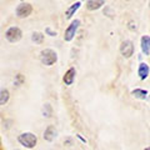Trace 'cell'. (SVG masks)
I'll use <instances>...</instances> for the list:
<instances>
[{
    "label": "cell",
    "instance_id": "obj_17",
    "mask_svg": "<svg viewBox=\"0 0 150 150\" xmlns=\"http://www.w3.org/2000/svg\"><path fill=\"white\" fill-rule=\"evenodd\" d=\"M129 29L133 30V31L137 30V25H134V21H130V23H129Z\"/></svg>",
    "mask_w": 150,
    "mask_h": 150
},
{
    "label": "cell",
    "instance_id": "obj_4",
    "mask_svg": "<svg viewBox=\"0 0 150 150\" xmlns=\"http://www.w3.org/2000/svg\"><path fill=\"white\" fill-rule=\"evenodd\" d=\"M79 25H80V21L74 20L71 24L68 26V29L65 30V34H64V40L65 41H71L73 40V38L75 36V33H76Z\"/></svg>",
    "mask_w": 150,
    "mask_h": 150
},
{
    "label": "cell",
    "instance_id": "obj_7",
    "mask_svg": "<svg viewBox=\"0 0 150 150\" xmlns=\"http://www.w3.org/2000/svg\"><path fill=\"white\" fill-rule=\"evenodd\" d=\"M75 74H76V71H75L74 68H70L67 73H65L63 80L65 83V85H73V83L75 80Z\"/></svg>",
    "mask_w": 150,
    "mask_h": 150
},
{
    "label": "cell",
    "instance_id": "obj_2",
    "mask_svg": "<svg viewBox=\"0 0 150 150\" xmlns=\"http://www.w3.org/2000/svg\"><path fill=\"white\" fill-rule=\"evenodd\" d=\"M40 60L44 65H46V67H51V65L58 60V55H56V53L54 50L45 49L40 53Z\"/></svg>",
    "mask_w": 150,
    "mask_h": 150
},
{
    "label": "cell",
    "instance_id": "obj_12",
    "mask_svg": "<svg viewBox=\"0 0 150 150\" xmlns=\"http://www.w3.org/2000/svg\"><path fill=\"white\" fill-rule=\"evenodd\" d=\"M131 95H133L134 98H137V99L144 100L145 98L148 96V91L144 90V89H135V90L131 91Z\"/></svg>",
    "mask_w": 150,
    "mask_h": 150
},
{
    "label": "cell",
    "instance_id": "obj_14",
    "mask_svg": "<svg viewBox=\"0 0 150 150\" xmlns=\"http://www.w3.org/2000/svg\"><path fill=\"white\" fill-rule=\"evenodd\" d=\"M8 100H9V91L6 89H1V91H0V104L5 105Z\"/></svg>",
    "mask_w": 150,
    "mask_h": 150
},
{
    "label": "cell",
    "instance_id": "obj_6",
    "mask_svg": "<svg viewBox=\"0 0 150 150\" xmlns=\"http://www.w3.org/2000/svg\"><path fill=\"white\" fill-rule=\"evenodd\" d=\"M33 11V8L30 4H20L16 8V16L18 18H26L29 16Z\"/></svg>",
    "mask_w": 150,
    "mask_h": 150
},
{
    "label": "cell",
    "instance_id": "obj_20",
    "mask_svg": "<svg viewBox=\"0 0 150 150\" xmlns=\"http://www.w3.org/2000/svg\"><path fill=\"white\" fill-rule=\"evenodd\" d=\"M149 5H150V3H149Z\"/></svg>",
    "mask_w": 150,
    "mask_h": 150
},
{
    "label": "cell",
    "instance_id": "obj_15",
    "mask_svg": "<svg viewBox=\"0 0 150 150\" xmlns=\"http://www.w3.org/2000/svg\"><path fill=\"white\" fill-rule=\"evenodd\" d=\"M31 39H33V41L34 43H36V44H41L43 43V40H44V35L41 34V33H33V36H31Z\"/></svg>",
    "mask_w": 150,
    "mask_h": 150
},
{
    "label": "cell",
    "instance_id": "obj_19",
    "mask_svg": "<svg viewBox=\"0 0 150 150\" xmlns=\"http://www.w3.org/2000/svg\"><path fill=\"white\" fill-rule=\"evenodd\" d=\"M144 150H150V146H149V148H145Z\"/></svg>",
    "mask_w": 150,
    "mask_h": 150
},
{
    "label": "cell",
    "instance_id": "obj_13",
    "mask_svg": "<svg viewBox=\"0 0 150 150\" xmlns=\"http://www.w3.org/2000/svg\"><path fill=\"white\" fill-rule=\"evenodd\" d=\"M79 8H80V3H79V1H78V3H75V4H73V5L67 10V13H65V15H67V19H70V18H71L74 14H75V11H76Z\"/></svg>",
    "mask_w": 150,
    "mask_h": 150
},
{
    "label": "cell",
    "instance_id": "obj_1",
    "mask_svg": "<svg viewBox=\"0 0 150 150\" xmlns=\"http://www.w3.org/2000/svg\"><path fill=\"white\" fill-rule=\"evenodd\" d=\"M18 140L23 146H25L28 149H33L36 145L38 138H36V135H34L33 133H23V134L19 135Z\"/></svg>",
    "mask_w": 150,
    "mask_h": 150
},
{
    "label": "cell",
    "instance_id": "obj_8",
    "mask_svg": "<svg viewBox=\"0 0 150 150\" xmlns=\"http://www.w3.org/2000/svg\"><path fill=\"white\" fill-rule=\"evenodd\" d=\"M56 134H58L56 133V129L53 125H50L44 131V139L46 140V142H53V140L56 138Z\"/></svg>",
    "mask_w": 150,
    "mask_h": 150
},
{
    "label": "cell",
    "instance_id": "obj_16",
    "mask_svg": "<svg viewBox=\"0 0 150 150\" xmlns=\"http://www.w3.org/2000/svg\"><path fill=\"white\" fill-rule=\"evenodd\" d=\"M43 114H44V116H46V118L51 116V106H50V104H45V105H44Z\"/></svg>",
    "mask_w": 150,
    "mask_h": 150
},
{
    "label": "cell",
    "instance_id": "obj_3",
    "mask_svg": "<svg viewBox=\"0 0 150 150\" xmlns=\"http://www.w3.org/2000/svg\"><path fill=\"white\" fill-rule=\"evenodd\" d=\"M21 30L19 29L18 26H11L9 28V29L6 30L5 33V38L10 41V43H16V41H19L21 39Z\"/></svg>",
    "mask_w": 150,
    "mask_h": 150
},
{
    "label": "cell",
    "instance_id": "obj_11",
    "mask_svg": "<svg viewBox=\"0 0 150 150\" xmlns=\"http://www.w3.org/2000/svg\"><path fill=\"white\" fill-rule=\"evenodd\" d=\"M142 50L145 55L150 54V36L144 35L142 38Z\"/></svg>",
    "mask_w": 150,
    "mask_h": 150
},
{
    "label": "cell",
    "instance_id": "obj_5",
    "mask_svg": "<svg viewBox=\"0 0 150 150\" xmlns=\"http://www.w3.org/2000/svg\"><path fill=\"white\" fill-rule=\"evenodd\" d=\"M120 53L124 58H130L134 53V45H133V41L130 40H125L121 43L120 45Z\"/></svg>",
    "mask_w": 150,
    "mask_h": 150
},
{
    "label": "cell",
    "instance_id": "obj_10",
    "mask_svg": "<svg viewBox=\"0 0 150 150\" xmlns=\"http://www.w3.org/2000/svg\"><path fill=\"white\" fill-rule=\"evenodd\" d=\"M104 3H105V0H88L86 8L89 10H96V9H99L104 5Z\"/></svg>",
    "mask_w": 150,
    "mask_h": 150
},
{
    "label": "cell",
    "instance_id": "obj_18",
    "mask_svg": "<svg viewBox=\"0 0 150 150\" xmlns=\"http://www.w3.org/2000/svg\"><path fill=\"white\" fill-rule=\"evenodd\" d=\"M45 31H46V33H48V34H49L50 36H55V35H56V33H54V31H51V30L49 29V28H48V29H46Z\"/></svg>",
    "mask_w": 150,
    "mask_h": 150
},
{
    "label": "cell",
    "instance_id": "obj_9",
    "mask_svg": "<svg viewBox=\"0 0 150 150\" xmlns=\"http://www.w3.org/2000/svg\"><path fill=\"white\" fill-rule=\"evenodd\" d=\"M138 73H139V76L142 80H145L148 76H149V73H150V69H149V65L146 63H142L139 65V70H138Z\"/></svg>",
    "mask_w": 150,
    "mask_h": 150
}]
</instances>
